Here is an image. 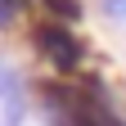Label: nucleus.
Returning a JSON list of instances; mask_svg holds the SVG:
<instances>
[{
  "instance_id": "nucleus-1",
  "label": "nucleus",
  "mask_w": 126,
  "mask_h": 126,
  "mask_svg": "<svg viewBox=\"0 0 126 126\" xmlns=\"http://www.w3.org/2000/svg\"><path fill=\"white\" fill-rule=\"evenodd\" d=\"M36 45H41V54L50 59L59 72H77L81 59H86L81 41L68 32V23H41V27H36Z\"/></svg>"
},
{
  "instance_id": "nucleus-2",
  "label": "nucleus",
  "mask_w": 126,
  "mask_h": 126,
  "mask_svg": "<svg viewBox=\"0 0 126 126\" xmlns=\"http://www.w3.org/2000/svg\"><path fill=\"white\" fill-rule=\"evenodd\" d=\"M104 14L117 18V23H126V0H104Z\"/></svg>"
},
{
  "instance_id": "nucleus-3",
  "label": "nucleus",
  "mask_w": 126,
  "mask_h": 126,
  "mask_svg": "<svg viewBox=\"0 0 126 126\" xmlns=\"http://www.w3.org/2000/svg\"><path fill=\"white\" fill-rule=\"evenodd\" d=\"M14 14H18V0H0V27H5Z\"/></svg>"
}]
</instances>
